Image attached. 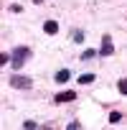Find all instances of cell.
Masks as SVG:
<instances>
[{
    "instance_id": "cell-1",
    "label": "cell",
    "mask_w": 127,
    "mask_h": 130,
    "mask_svg": "<svg viewBox=\"0 0 127 130\" xmlns=\"http://www.w3.org/2000/svg\"><path fill=\"white\" fill-rule=\"evenodd\" d=\"M28 59H31V48L28 46H15L13 54H10V67L13 69H23Z\"/></svg>"
},
{
    "instance_id": "cell-2",
    "label": "cell",
    "mask_w": 127,
    "mask_h": 130,
    "mask_svg": "<svg viewBox=\"0 0 127 130\" xmlns=\"http://www.w3.org/2000/svg\"><path fill=\"white\" fill-rule=\"evenodd\" d=\"M8 84H10L13 89H31V87H33V82H31V77H20V74H15V77H10V79H8Z\"/></svg>"
},
{
    "instance_id": "cell-3",
    "label": "cell",
    "mask_w": 127,
    "mask_h": 130,
    "mask_svg": "<svg viewBox=\"0 0 127 130\" xmlns=\"http://www.w3.org/2000/svg\"><path fill=\"white\" fill-rule=\"evenodd\" d=\"M74 100H76V92H74V89H66V92L53 94V102H56V105H66V102H74Z\"/></svg>"
},
{
    "instance_id": "cell-4",
    "label": "cell",
    "mask_w": 127,
    "mask_h": 130,
    "mask_svg": "<svg viewBox=\"0 0 127 130\" xmlns=\"http://www.w3.org/2000/svg\"><path fill=\"white\" fill-rule=\"evenodd\" d=\"M112 54H114V43H112L109 36H104L102 38V46H99V56H112Z\"/></svg>"
},
{
    "instance_id": "cell-5",
    "label": "cell",
    "mask_w": 127,
    "mask_h": 130,
    "mask_svg": "<svg viewBox=\"0 0 127 130\" xmlns=\"http://www.w3.org/2000/svg\"><path fill=\"white\" fill-rule=\"evenodd\" d=\"M69 79H71V72H69V69H58L56 77H53V82H58V84H66Z\"/></svg>"
},
{
    "instance_id": "cell-6",
    "label": "cell",
    "mask_w": 127,
    "mask_h": 130,
    "mask_svg": "<svg viewBox=\"0 0 127 130\" xmlns=\"http://www.w3.org/2000/svg\"><path fill=\"white\" fill-rule=\"evenodd\" d=\"M43 31H46L48 36H53V33H58V23H56V21H46V23H43Z\"/></svg>"
},
{
    "instance_id": "cell-7",
    "label": "cell",
    "mask_w": 127,
    "mask_h": 130,
    "mask_svg": "<svg viewBox=\"0 0 127 130\" xmlns=\"http://www.w3.org/2000/svg\"><path fill=\"white\" fill-rule=\"evenodd\" d=\"M97 56V51L94 48H87V51H81V61H89V59H94Z\"/></svg>"
},
{
    "instance_id": "cell-8",
    "label": "cell",
    "mask_w": 127,
    "mask_h": 130,
    "mask_svg": "<svg viewBox=\"0 0 127 130\" xmlns=\"http://www.w3.org/2000/svg\"><path fill=\"white\" fill-rule=\"evenodd\" d=\"M71 38H74V43H84V31H74Z\"/></svg>"
},
{
    "instance_id": "cell-9",
    "label": "cell",
    "mask_w": 127,
    "mask_h": 130,
    "mask_svg": "<svg viewBox=\"0 0 127 130\" xmlns=\"http://www.w3.org/2000/svg\"><path fill=\"white\" fill-rule=\"evenodd\" d=\"M94 79H97L94 74H81V77H79V82H81V84H92Z\"/></svg>"
},
{
    "instance_id": "cell-10",
    "label": "cell",
    "mask_w": 127,
    "mask_h": 130,
    "mask_svg": "<svg viewBox=\"0 0 127 130\" xmlns=\"http://www.w3.org/2000/svg\"><path fill=\"white\" fill-rule=\"evenodd\" d=\"M117 89H119V94H127V79H119L117 82Z\"/></svg>"
},
{
    "instance_id": "cell-11",
    "label": "cell",
    "mask_w": 127,
    "mask_h": 130,
    "mask_svg": "<svg viewBox=\"0 0 127 130\" xmlns=\"http://www.w3.org/2000/svg\"><path fill=\"white\" fill-rule=\"evenodd\" d=\"M119 120H122L119 112H109V125H114V122H119Z\"/></svg>"
},
{
    "instance_id": "cell-12",
    "label": "cell",
    "mask_w": 127,
    "mask_h": 130,
    "mask_svg": "<svg viewBox=\"0 0 127 130\" xmlns=\"http://www.w3.org/2000/svg\"><path fill=\"white\" fill-rule=\"evenodd\" d=\"M23 127H26V130H28V127L33 130V127H38V122H36V120H26V122H23Z\"/></svg>"
},
{
    "instance_id": "cell-13",
    "label": "cell",
    "mask_w": 127,
    "mask_h": 130,
    "mask_svg": "<svg viewBox=\"0 0 127 130\" xmlns=\"http://www.w3.org/2000/svg\"><path fill=\"white\" fill-rule=\"evenodd\" d=\"M8 61H10V56H8V54L3 51V54H0V67H5V64H8Z\"/></svg>"
},
{
    "instance_id": "cell-14",
    "label": "cell",
    "mask_w": 127,
    "mask_h": 130,
    "mask_svg": "<svg viewBox=\"0 0 127 130\" xmlns=\"http://www.w3.org/2000/svg\"><path fill=\"white\" fill-rule=\"evenodd\" d=\"M33 3H36V5H41V3H43V0H33Z\"/></svg>"
}]
</instances>
